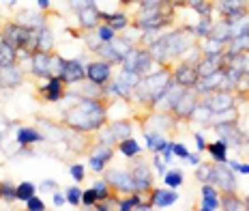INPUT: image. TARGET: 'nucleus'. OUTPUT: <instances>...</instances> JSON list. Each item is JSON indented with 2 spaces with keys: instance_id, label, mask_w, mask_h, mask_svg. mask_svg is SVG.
<instances>
[{
  "instance_id": "26",
  "label": "nucleus",
  "mask_w": 249,
  "mask_h": 211,
  "mask_svg": "<svg viewBox=\"0 0 249 211\" xmlns=\"http://www.w3.org/2000/svg\"><path fill=\"white\" fill-rule=\"evenodd\" d=\"M80 97H90V99H106V86L95 84V82L88 80V84H82L77 91Z\"/></svg>"
},
{
  "instance_id": "21",
  "label": "nucleus",
  "mask_w": 249,
  "mask_h": 211,
  "mask_svg": "<svg viewBox=\"0 0 249 211\" xmlns=\"http://www.w3.org/2000/svg\"><path fill=\"white\" fill-rule=\"evenodd\" d=\"M15 140H18L19 147H30V145H37V142H45L48 138H45L43 132L33 130V127H19L18 134H15Z\"/></svg>"
},
{
  "instance_id": "15",
  "label": "nucleus",
  "mask_w": 249,
  "mask_h": 211,
  "mask_svg": "<svg viewBox=\"0 0 249 211\" xmlns=\"http://www.w3.org/2000/svg\"><path fill=\"white\" fill-rule=\"evenodd\" d=\"M65 80L58 78V76H52L48 80V84L41 86V95H43V99L48 101V104H54V101H60L62 97H65Z\"/></svg>"
},
{
  "instance_id": "24",
  "label": "nucleus",
  "mask_w": 249,
  "mask_h": 211,
  "mask_svg": "<svg viewBox=\"0 0 249 211\" xmlns=\"http://www.w3.org/2000/svg\"><path fill=\"white\" fill-rule=\"evenodd\" d=\"M107 125H110V130H112L114 136H116L118 142L124 140V138H129L131 136V132H133V125H131V121L129 119H116V121L107 123Z\"/></svg>"
},
{
  "instance_id": "12",
  "label": "nucleus",
  "mask_w": 249,
  "mask_h": 211,
  "mask_svg": "<svg viewBox=\"0 0 249 211\" xmlns=\"http://www.w3.org/2000/svg\"><path fill=\"white\" fill-rule=\"evenodd\" d=\"M50 54L52 52H41L37 50L33 56H30V76L39 80H50Z\"/></svg>"
},
{
  "instance_id": "43",
  "label": "nucleus",
  "mask_w": 249,
  "mask_h": 211,
  "mask_svg": "<svg viewBox=\"0 0 249 211\" xmlns=\"http://www.w3.org/2000/svg\"><path fill=\"white\" fill-rule=\"evenodd\" d=\"M221 207V200L217 196H202V203H200V211H215Z\"/></svg>"
},
{
  "instance_id": "8",
  "label": "nucleus",
  "mask_w": 249,
  "mask_h": 211,
  "mask_svg": "<svg viewBox=\"0 0 249 211\" xmlns=\"http://www.w3.org/2000/svg\"><path fill=\"white\" fill-rule=\"evenodd\" d=\"M211 183L215 188H219L221 192H236V179H234V173L230 171L228 164H217L215 162V171H213V179Z\"/></svg>"
},
{
  "instance_id": "46",
  "label": "nucleus",
  "mask_w": 249,
  "mask_h": 211,
  "mask_svg": "<svg viewBox=\"0 0 249 211\" xmlns=\"http://www.w3.org/2000/svg\"><path fill=\"white\" fill-rule=\"evenodd\" d=\"M69 173H71V177H73L77 183H82V181H84V177H86L84 166H82V164H73V166L69 168Z\"/></svg>"
},
{
  "instance_id": "62",
  "label": "nucleus",
  "mask_w": 249,
  "mask_h": 211,
  "mask_svg": "<svg viewBox=\"0 0 249 211\" xmlns=\"http://www.w3.org/2000/svg\"><path fill=\"white\" fill-rule=\"evenodd\" d=\"M15 2H18V0H7V4H9V7H15Z\"/></svg>"
},
{
  "instance_id": "39",
  "label": "nucleus",
  "mask_w": 249,
  "mask_h": 211,
  "mask_svg": "<svg viewBox=\"0 0 249 211\" xmlns=\"http://www.w3.org/2000/svg\"><path fill=\"white\" fill-rule=\"evenodd\" d=\"M213 171H215V164H198V171H196V179L200 183H211L213 179Z\"/></svg>"
},
{
  "instance_id": "49",
  "label": "nucleus",
  "mask_w": 249,
  "mask_h": 211,
  "mask_svg": "<svg viewBox=\"0 0 249 211\" xmlns=\"http://www.w3.org/2000/svg\"><path fill=\"white\" fill-rule=\"evenodd\" d=\"M153 164H155V171H157L159 174H163L168 173V168H165V162H163V157H161V153H155V157H153Z\"/></svg>"
},
{
  "instance_id": "9",
  "label": "nucleus",
  "mask_w": 249,
  "mask_h": 211,
  "mask_svg": "<svg viewBox=\"0 0 249 211\" xmlns=\"http://www.w3.org/2000/svg\"><path fill=\"white\" fill-rule=\"evenodd\" d=\"M172 78H174L176 84L185 86V89H194V86L198 84L200 76H198V69H196V65L180 60L176 67H172Z\"/></svg>"
},
{
  "instance_id": "34",
  "label": "nucleus",
  "mask_w": 249,
  "mask_h": 211,
  "mask_svg": "<svg viewBox=\"0 0 249 211\" xmlns=\"http://www.w3.org/2000/svg\"><path fill=\"white\" fill-rule=\"evenodd\" d=\"M140 205H142V196H140V192H133V194L124 196L121 203H118V209L121 211H131V209H140Z\"/></svg>"
},
{
  "instance_id": "13",
  "label": "nucleus",
  "mask_w": 249,
  "mask_h": 211,
  "mask_svg": "<svg viewBox=\"0 0 249 211\" xmlns=\"http://www.w3.org/2000/svg\"><path fill=\"white\" fill-rule=\"evenodd\" d=\"M217 7H219L221 18L234 19V18H241V15L249 13V0H219Z\"/></svg>"
},
{
  "instance_id": "61",
  "label": "nucleus",
  "mask_w": 249,
  "mask_h": 211,
  "mask_svg": "<svg viewBox=\"0 0 249 211\" xmlns=\"http://www.w3.org/2000/svg\"><path fill=\"white\" fill-rule=\"evenodd\" d=\"M243 203H245V209L249 211V196H245V198H243Z\"/></svg>"
},
{
  "instance_id": "50",
  "label": "nucleus",
  "mask_w": 249,
  "mask_h": 211,
  "mask_svg": "<svg viewBox=\"0 0 249 211\" xmlns=\"http://www.w3.org/2000/svg\"><path fill=\"white\" fill-rule=\"evenodd\" d=\"M228 166L232 168V171L241 173V174H249V164H241V162H232V159H228Z\"/></svg>"
},
{
  "instance_id": "48",
  "label": "nucleus",
  "mask_w": 249,
  "mask_h": 211,
  "mask_svg": "<svg viewBox=\"0 0 249 211\" xmlns=\"http://www.w3.org/2000/svg\"><path fill=\"white\" fill-rule=\"evenodd\" d=\"M69 7L73 11H82L86 7H95V0H69Z\"/></svg>"
},
{
  "instance_id": "28",
  "label": "nucleus",
  "mask_w": 249,
  "mask_h": 211,
  "mask_svg": "<svg viewBox=\"0 0 249 211\" xmlns=\"http://www.w3.org/2000/svg\"><path fill=\"white\" fill-rule=\"evenodd\" d=\"M206 151L211 153V157L215 159L217 164H226L228 162V145L224 140H217V142H211V145H206Z\"/></svg>"
},
{
  "instance_id": "59",
  "label": "nucleus",
  "mask_w": 249,
  "mask_h": 211,
  "mask_svg": "<svg viewBox=\"0 0 249 211\" xmlns=\"http://www.w3.org/2000/svg\"><path fill=\"white\" fill-rule=\"evenodd\" d=\"M4 140H7V130H4V132L0 130V147L4 145Z\"/></svg>"
},
{
  "instance_id": "36",
  "label": "nucleus",
  "mask_w": 249,
  "mask_h": 211,
  "mask_svg": "<svg viewBox=\"0 0 249 211\" xmlns=\"http://www.w3.org/2000/svg\"><path fill=\"white\" fill-rule=\"evenodd\" d=\"M35 192H37V185L30 183V181H22L15 188V194H18V200H28L30 196H35Z\"/></svg>"
},
{
  "instance_id": "11",
  "label": "nucleus",
  "mask_w": 249,
  "mask_h": 211,
  "mask_svg": "<svg viewBox=\"0 0 249 211\" xmlns=\"http://www.w3.org/2000/svg\"><path fill=\"white\" fill-rule=\"evenodd\" d=\"M86 78L95 84H107L112 80V65L106 60H92L86 65Z\"/></svg>"
},
{
  "instance_id": "2",
  "label": "nucleus",
  "mask_w": 249,
  "mask_h": 211,
  "mask_svg": "<svg viewBox=\"0 0 249 211\" xmlns=\"http://www.w3.org/2000/svg\"><path fill=\"white\" fill-rule=\"evenodd\" d=\"M163 39H165V45H168L170 60H176V58L180 60L196 45L198 37H196L194 26H191V28H180V30H174V33L163 35Z\"/></svg>"
},
{
  "instance_id": "23",
  "label": "nucleus",
  "mask_w": 249,
  "mask_h": 211,
  "mask_svg": "<svg viewBox=\"0 0 249 211\" xmlns=\"http://www.w3.org/2000/svg\"><path fill=\"white\" fill-rule=\"evenodd\" d=\"M101 22L112 26L116 33L129 26V18H127V13H123V11H118V13H103L101 11Z\"/></svg>"
},
{
  "instance_id": "5",
  "label": "nucleus",
  "mask_w": 249,
  "mask_h": 211,
  "mask_svg": "<svg viewBox=\"0 0 249 211\" xmlns=\"http://www.w3.org/2000/svg\"><path fill=\"white\" fill-rule=\"evenodd\" d=\"M30 30L33 28H26L24 24H19L15 18L11 19H4L2 26H0V35L4 37V41H9L11 45H15V48H22V45L26 43V39H28Z\"/></svg>"
},
{
  "instance_id": "45",
  "label": "nucleus",
  "mask_w": 249,
  "mask_h": 211,
  "mask_svg": "<svg viewBox=\"0 0 249 211\" xmlns=\"http://www.w3.org/2000/svg\"><path fill=\"white\" fill-rule=\"evenodd\" d=\"M82 205H84V207H95V205H97V192H95V188H88L86 192H82Z\"/></svg>"
},
{
  "instance_id": "57",
  "label": "nucleus",
  "mask_w": 249,
  "mask_h": 211,
  "mask_svg": "<svg viewBox=\"0 0 249 211\" xmlns=\"http://www.w3.org/2000/svg\"><path fill=\"white\" fill-rule=\"evenodd\" d=\"M187 162H189V164H194V166H198V164L202 162V159H200L198 153H194V155H191V153H189V155H187Z\"/></svg>"
},
{
  "instance_id": "25",
  "label": "nucleus",
  "mask_w": 249,
  "mask_h": 211,
  "mask_svg": "<svg viewBox=\"0 0 249 211\" xmlns=\"http://www.w3.org/2000/svg\"><path fill=\"white\" fill-rule=\"evenodd\" d=\"M228 24H230V39L249 35V13L241 15V18H234V19H228Z\"/></svg>"
},
{
  "instance_id": "37",
  "label": "nucleus",
  "mask_w": 249,
  "mask_h": 211,
  "mask_svg": "<svg viewBox=\"0 0 249 211\" xmlns=\"http://www.w3.org/2000/svg\"><path fill=\"white\" fill-rule=\"evenodd\" d=\"M65 63H67V58H62L60 54H56V52H52L50 54V74L52 76H62V71H65Z\"/></svg>"
},
{
  "instance_id": "27",
  "label": "nucleus",
  "mask_w": 249,
  "mask_h": 211,
  "mask_svg": "<svg viewBox=\"0 0 249 211\" xmlns=\"http://www.w3.org/2000/svg\"><path fill=\"white\" fill-rule=\"evenodd\" d=\"M116 147H118V151H121L127 159H136L140 155V145H138L136 138H131V136L124 138V140H121Z\"/></svg>"
},
{
  "instance_id": "16",
  "label": "nucleus",
  "mask_w": 249,
  "mask_h": 211,
  "mask_svg": "<svg viewBox=\"0 0 249 211\" xmlns=\"http://www.w3.org/2000/svg\"><path fill=\"white\" fill-rule=\"evenodd\" d=\"M24 84V71L18 65L0 67V89H18Z\"/></svg>"
},
{
  "instance_id": "32",
  "label": "nucleus",
  "mask_w": 249,
  "mask_h": 211,
  "mask_svg": "<svg viewBox=\"0 0 249 211\" xmlns=\"http://www.w3.org/2000/svg\"><path fill=\"white\" fill-rule=\"evenodd\" d=\"M140 80H142V76H140L138 71H129V69H123V67H121V74H118V82H123V84H127L129 89L136 91V86L140 84Z\"/></svg>"
},
{
  "instance_id": "6",
  "label": "nucleus",
  "mask_w": 249,
  "mask_h": 211,
  "mask_svg": "<svg viewBox=\"0 0 249 211\" xmlns=\"http://www.w3.org/2000/svg\"><path fill=\"white\" fill-rule=\"evenodd\" d=\"M106 181L112 185L114 192H124V194L136 192V181H133L131 173L123 171V168H110V171H106Z\"/></svg>"
},
{
  "instance_id": "40",
  "label": "nucleus",
  "mask_w": 249,
  "mask_h": 211,
  "mask_svg": "<svg viewBox=\"0 0 249 211\" xmlns=\"http://www.w3.org/2000/svg\"><path fill=\"white\" fill-rule=\"evenodd\" d=\"M92 188H95V192H97V203H99V200H107L110 196H114L112 185L107 183L106 179H103V181H97L95 185H92Z\"/></svg>"
},
{
  "instance_id": "19",
  "label": "nucleus",
  "mask_w": 249,
  "mask_h": 211,
  "mask_svg": "<svg viewBox=\"0 0 249 211\" xmlns=\"http://www.w3.org/2000/svg\"><path fill=\"white\" fill-rule=\"evenodd\" d=\"M60 78L65 80V84H80V82L86 80V67L80 60H67Z\"/></svg>"
},
{
  "instance_id": "52",
  "label": "nucleus",
  "mask_w": 249,
  "mask_h": 211,
  "mask_svg": "<svg viewBox=\"0 0 249 211\" xmlns=\"http://www.w3.org/2000/svg\"><path fill=\"white\" fill-rule=\"evenodd\" d=\"M54 188H58V183H56L54 179H45V181L39 183V190H45V192H52Z\"/></svg>"
},
{
  "instance_id": "3",
  "label": "nucleus",
  "mask_w": 249,
  "mask_h": 211,
  "mask_svg": "<svg viewBox=\"0 0 249 211\" xmlns=\"http://www.w3.org/2000/svg\"><path fill=\"white\" fill-rule=\"evenodd\" d=\"M200 101L206 108H209L213 115H219V112L228 110V108L236 106V93L234 91H221V89H217V91L209 93V95H202Z\"/></svg>"
},
{
  "instance_id": "20",
  "label": "nucleus",
  "mask_w": 249,
  "mask_h": 211,
  "mask_svg": "<svg viewBox=\"0 0 249 211\" xmlns=\"http://www.w3.org/2000/svg\"><path fill=\"white\" fill-rule=\"evenodd\" d=\"M62 140L69 145V149H73V153H84L90 147V140H88L86 132H77V130H69L62 134Z\"/></svg>"
},
{
  "instance_id": "64",
  "label": "nucleus",
  "mask_w": 249,
  "mask_h": 211,
  "mask_svg": "<svg viewBox=\"0 0 249 211\" xmlns=\"http://www.w3.org/2000/svg\"><path fill=\"white\" fill-rule=\"evenodd\" d=\"M247 95H249V89H247Z\"/></svg>"
},
{
  "instance_id": "14",
  "label": "nucleus",
  "mask_w": 249,
  "mask_h": 211,
  "mask_svg": "<svg viewBox=\"0 0 249 211\" xmlns=\"http://www.w3.org/2000/svg\"><path fill=\"white\" fill-rule=\"evenodd\" d=\"M178 200V192L176 190H163V188H153L150 190V205L153 209H165L172 207V205Z\"/></svg>"
},
{
  "instance_id": "60",
  "label": "nucleus",
  "mask_w": 249,
  "mask_h": 211,
  "mask_svg": "<svg viewBox=\"0 0 249 211\" xmlns=\"http://www.w3.org/2000/svg\"><path fill=\"white\" fill-rule=\"evenodd\" d=\"M118 2H121V4H123V7H129V4H131V2H133V0H118Z\"/></svg>"
},
{
  "instance_id": "54",
  "label": "nucleus",
  "mask_w": 249,
  "mask_h": 211,
  "mask_svg": "<svg viewBox=\"0 0 249 211\" xmlns=\"http://www.w3.org/2000/svg\"><path fill=\"white\" fill-rule=\"evenodd\" d=\"M65 203H67V196H65V194L54 192V205H56V207H62Z\"/></svg>"
},
{
  "instance_id": "29",
  "label": "nucleus",
  "mask_w": 249,
  "mask_h": 211,
  "mask_svg": "<svg viewBox=\"0 0 249 211\" xmlns=\"http://www.w3.org/2000/svg\"><path fill=\"white\" fill-rule=\"evenodd\" d=\"M39 50L41 52H54V33L48 24L39 28Z\"/></svg>"
},
{
  "instance_id": "55",
  "label": "nucleus",
  "mask_w": 249,
  "mask_h": 211,
  "mask_svg": "<svg viewBox=\"0 0 249 211\" xmlns=\"http://www.w3.org/2000/svg\"><path fill=\"white\" fill-rule=\"evenodd\" d=\"M37 7H39V11H45V13H50V9H52V2H50V0H37Z\"/></svg>"
},
{
  "instance_id": "58",
  "label": "nucleus",
  "mask_w": 249,
  "mask_h": 211,
  "mask_svg": "<svg viewBox=\"0 0 249 211\" xmlns=\"http://www.w3.org/2000/svg\"><path fill=\"white\" fill-rule=\"evenodd\" d=\"M163 0H142V4L144 7H153V4H161Z\"/></svg>"
},
{
  "instance_id": "30",
  "label": "nucleus",
  "mask_w": 249,
  "mask_h": 211,
  "mask_svg": "<svg viewBox=\"0 0 249 211\" xmlns=\"http://www.w3.org/2000/svg\"><path fill=\"white\" fill-rule=\"evenodd\" d=\"M221 207L226 211H245V203H243V198L236 196V192H224Z\"/></svg>"
},
{
  "instance_id": "7",
  "label": "nucleus",
  "mask_w": 249,
  "mask_h": 211,
  "mask_svg": "<svg viewBox=\"0 0 249 211\" xmlns=\"http://www.w3.org/2000/svg\"><path fill=\"white\" fill-rule=\"evenodd\" d=\"M215 132L219 134V140H224L228 147H241L243 142H247L245 134L238 130V123L236 121L215 123Z\"/></svg>"
},
{
  "instance_id": "31",
  "label": "nucleus",
  "mask_w": 249,
  "mask_h": 211,
  "mask_svg": "<svg viewBox=\"0 0 249 211\" xmlns=\"http://www.w3.org/2000/svg\"><path fill=\"white\" fill-rule=\"evenodd\" d=\"M144 138H146V145L150 151H161L163 145H165V138H163V134L161 132H146L144 134Z\"/></svg>"
},
{
  "instance_id": "18",
  "label": "nucleus",
  "mask_w": 249,
  "mask_h": 211,
  "mask_svg": "<svg viewBox=\"0 0 249 211\" xmlns=\"http://www.w3.org/2000/svg\"><path fill=\"white\" fill-rule=\"evenodd\" d=\"M19 24H24L26 28H41L48 24V13L45 11H30V9H22L15 15Z\"/></svg>"
},
{
  "instance_id": "4",
  "label": "nucleus",
  "mask_w": 249,
  "mask_h": 211,
  "mask_svg": "<svg viewBox=\"0 0 249 211\" xmlns=\"http://www.w3.org/2000/svg\"><path fill=\"white\" fill-rule=\"evenodd\" d=\"M198 104H200V95H198V93H196L194 89H185V93L178 97V101L174 104V108H172V112H170V115L176 119V123H178V121H189Z\"/></svg>"
},
{
  "instance_id": "53",
  "label": "nucleus",
  "mask_w": 249,
  "mask_h": 211,
  "mask_svg": "<svg viewBox=\"0 0 249 211\" xmlns=\"http://www.w3.org/2000/svg\"><path fill=\"white\" fill-rule=\"evenodd\" d=\"M194 140H196V145H198V151H206V142H204V138H202V134H194Z\"/></svg>"
},
{
  "instance_id": "56",
  "label": "nucleus",
  "mask_w": 249,
  "mask_h": 211,
  "mask_svg": "<svg viewBox=\"0 0 249 211\" xmlns=\"http://www.w3.org/2000/svg\"><path fill=\"white\" fill-rule=\"evenodd\" d=\"M202 2H204V0H185V7H189V9H194V11H198V9L202 7Z\"/></svg>"
},
{
  "instance_id": "33",
  "label": "nucleus",
  "mask_w": 249,
  "mask_h": 211,
  "mask_svg": "<svg viewBox=\"0 0 249 211\" xmlns=\"http://www.w3.org/2000/svg\"><path fill=\"white\" fill-rule=\"evenodd\" d=\"M183 181H185V177H183V171L180 168H174V171H168L163 174V183L168 185V188H180L183 185Z\"/></svg>"
},
{
  "instance_id": "10",
  "label": "nucleus",
  "mask_w": 249,
  "mask_h": 211,
  "mask_svg": "<svg viewBox=\"0 0 249 211\" xmlns=\"http://www.w3.org/2000/svg\"><path fill=\"white\" fill-rule=\"evenodd\" d=\"M131 177L136 181V192L144 194V192H150L155 185V179H153V171L146 166L144 162H136L131 168Z\"/></svg>"
},
{
  "instance_id": "51",
  "label": "nucleus",
  "mask_w": 249,
  "mask_h": 211,
  "mask_svg": "<svg viewBox=\"0 0 249 211\" xmlns=\"http://www.w3.org/2000/svg\"><path fill=\"white\" fill-rule=\"evenodd\" d=\"M174 155L180 157V159H187V155H189V149H187L185 145H180V142H174Z\"/></svg>"
},
{
  "instance_id": "22",
  "label": "nucleus",
  "mask_w": 249,
  "mask_h": 211,
  "mask_svg": "<svg viewBox=\"0 0 249 211\" xmlns=\"http://www.w3.org/2000/svg\"><path fill=\"white\" fill-rule=\"evenodd\" d=\"M95 52L101 56V60H106V63H110V65H121L123 63V54L118 52L116 48H114L112 41H106V43H101L99 48L95 50Z\"/></svg>"
},
{
  "instance_id": "41",
  "label": "nucleus",
  "mask_w": 249,
  "mask_h": 211,
  "mask_svg": "<svg viewBox=\"0 0 249 211\" xmlns=\"http://www.w3.org/2000/svg\"><path fill=\"white\" fill-rule=\"evenodd\" d=\"M97 142H103V145H110V147H116L118 145L116 136L112 134V130H110V125H107V123L99 130V138H97Z\"/></svg>"
},
{
  "instance_id": "35",
  "label": "nucleus",
  "mask_w": 249,
  "mask_h": 211,
  "mask_svg": "<svg viewBox=\"0 0 249 211\" xmlns=\"http://www.w3.org/2000/svg\"><path fill=\"white\" fill-rule=\"evenodd\" d=\"M15 188H18V185H13L11 181H0V200H4V203H15V200H18Z\"/></svg>"
},
{
  "instance_id": "17",
  "label": "nucleus",
  "mask_w": 249,
  "mask_h": 211,
  "mask_svg": "<svg viewBox=\"0 0 249 211\" xmlns=\"http://www.w3.org/2000/svg\"><path fill=\"white\" fill-rule=\"evenodd\" d=\"M77 22H80V28L90 33V30H97V26L101 24V11L95 7H86L82 11H77Z\"/></svg>"
},
{
  "instance_id": "38",
  "label": "nucleus",
  "mask_w": 249,
  "mask_h": 211,
  "mask_svg": "<svg viewBox=\"0 0 249 211\" xmlns=\"http://www.w3.org/2000/svg\"><path fill=\"white\" fill-rule=\"evenodd\" d=\"M211 28H213V18H200V22L194 26V33H196V37L206 39V37H211Z\"/></svg>"
},
{
  "instance_id": "47",
  "label": "nucleus",
  "mask_w": 249,
  "mask_h": 211,
  "mask_svg": "<svg viewBox=\"0 0 249 211\" xmlns=\"http://www.w3.org/2000/svg\"><path fill=\"white\" fill-rule=\"evenodd\" d=\"M26 203H28V205H26V209H28V211H43L45 209V203L41 198H37V196H30Z\"/></svg>"
},
{
  "instance_id": "42",
  "label": "nucleus",
  "mask_w": 249,
  "mask_h": 211,
  "mask_svg": "<svg viewBox=\"0 0 249 211\" xmlns=\"http://www.w3.org/2000/svg\"><path fill=\"white\" fill-rule=\"evenodd\" d=\"M95 33H97V37H99L103 43H106V41H114V39H116V30H114L112 26H107V24H103V22L97 26Z\"/></svg>"
},
{
  "instance_id": "1",
  "label": "nucleus",
  "mask_w": 249,
  "mask_h": 211,
  "mask_svg": "<svg viewBox=\"0 0 249 211\" xmlns=\"http://www.w3.org/2000/svg\"><path fill=\"white\" fill-rule=\"evenodd\" d=\"M106 99H90V97H82L75 106L67 108L62 112V125L67 130L77 132H99L107 123V106L103 104Z\"/></svg>"
},
{
  "instance_id": "63",
  "label": "nucleus",
  "mask_w": 249,
  "mask_h": 211,
  "mask_svg": "<svg viewBox=\"0 0 249 211\" xmlns=\"http://www.w3.org/2000/svg\"><path fill=\"white\" fill-rule=\"evenodd\" d=\"M247 142H249V136H247Z\"/></svg>"
},
{
  "instance_id": "44",
  "label": "nucleus",
  "mask_w": 249,
  "mask_h": 211,
  "mask_svg": "<svg viewBox=\"0 0 249 211\" xmlns=\"http://www.w3.org/2000/svg\"><path fill=\"white\" fill-rule=\"evenodd\" d=\"M65 196H67V203L69 205H73V207H77V205H82V190L80 188H69L65 192Z\"/></svg>"
}]
</instances>
